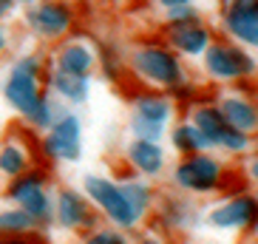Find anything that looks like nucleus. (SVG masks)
I'll list each match as a JSON object with an SVG mask.
<instances>
[{
  "instance_id": "nucleus-1",
  "label": "nucleus",
  "mask_w": 258,
  "mask_h": 244,
  "mask_svg": "<svg viewBox=\"0 0 258 244\" xmlns=\"http://www.w3.org/2000/svg\"><path fill=\"white\" fill-rule=\"evenodd\" d=\"M85 196L91 199L94 205L105 213V219L119 230H131L137 227V221L142 216L134 210V205L128 202L122 185H114L111 179H102V176H85Z\"/></svg>"
},
{
  "instance_id": "nucleus-2",
  "label": "nucleus",
  "mask_w": 258,
  "mask_h": 244,
  "mask_svg": "<svg viewBox=\"0 0 258 244\" xmlns=\"http://www.w3.org/2000/svg\"><path fill=\"white\" fill-rule=\"evenodd\" d=\"M9 196H12V202H15L17 207H23V210L37 221L40 227L51 221L54 205H51V196H48L46 185H43V176H37V173L17 176V182L12 185Z\"/></svg>"
},
{
  "instance_id": "nucleus-3",
  "label": "nucleus",
  "mask_w": 258,
  "mask_h": 244,
  "mask_svg": "<svg viewBox=\"0 0 258 244\" xmlns=\"http://www.w3.org/2000/svg\"><path fill=\"white\" fill-rule=\"evenodd\" d=\"M6 97L9 102L17 108V111H23L26 116H34L40 105H43V97L37 91V63L34 60H23L17 63L12 77H9L6 83Z\"/></svg>"
},
{
  "instance_id": "nucleus-4",
  "label": "nucleus",
  "mask_w": 258,
  "mask_h": 244,
  "mask_svg": "<svg viewBox=\"0 0 258 244\" xmlns=\"http://www.w3.org/2000/svg\"><path fill=\"white\" fill-rule=\"evenodd\" d=\"M207 224L216 230H255L258 227V199L252 196H233L213 207L207 213Z\"/></svg>"
},
{
  "instance_id": "nucleus-5",
  "label": "nucleus",
  "mask_w": 258,
  "mask_h": 244,
  "mask_svg": "<svg viewBox=\"0 0 258 244\" xmlns=\"http://www.w3.org/2000/svg\"><path fill=\"white\" fill-rule=\"evenodd\" d=\"M176 185L184 188V191H193V193H210L219 188L221 182V168L219 162L205 156V153H196V156H190L184 159L173 173Z\"/></svg>"
},
{
  "instance_id": "nucleus-6",
  "label": "nucleus",
  "mask_w": 258,
  "mask_h": 244,
  "mask_svg": "<svg viewBox=\"0 0 258 244\" xmlns=\"http://www.w3.org/2000/svg\"><path fill=\"white\" fill-rule=\"evenodd\" d=\"M48 156H57V159H77L80 156V119L71 114L60 116V119L51 125V134L43 142Z\"/></svg>"
},
{
  "instance_id": "nucleus-7",
  "label": "nucleus",
  "mask_w": 258,
  "mask_h": 244,
  "mask_svg": "<svg viewBox=\"0 0 258 244\" xmlns=\"http://www.w3.org/2000/svg\"><path fill=\"white\" fill-rule=\"evenodd\" d=\"M54 219L60 221V227L66 230H80V227H91L94 224V213L88 207V199L77 191H60L57 207H54Z\"/></svg>"
},
{
  "instance_id": "nucleus-8",
  "label": "nucleus",
  "mask_w": 258,
  "mask_h": 244,
  "mask_svg": "<svg viewBox=\"0 0 258 244\" xmlns=\"http://www.w3.org/2000/svg\"><path fill=\"white\" fill-rule=\"evenodd\" d=\"M134 66H137V71H142L145 77H151L153 83H162V85L179 83V66H176V60L167 51H162V48H145V51H139L137 57H134Z\"/></svg>"
},
{
  "instance_id": "nucleus-9",
  "label": "nucleus",
  "mask_w": 258,
  "mask_h": 244,
  "mask_svg": "<svg viewBox=\"0 0 258 244\" xmlns=\"http://www.w3.org/2000/svg\"><path fill=\"white\" fill-rule=\"evenodd\" d=\"M227 26L235 37L258 46V0H233Z\"/></svg>"
},
{
  "instance_id": "nucleus-10",
  "label": "nucleus",
  "mask_w": 258,
  "mask_h": 244,
  "mask_svg": "<svg viewBox=\"0 0 258 244\" xmlns=\"http://www.w3.org/2000/svg\"><path fill=\"white\" fill-rule=\"evenodd\" d=\"M207 69L216 77H238V74H247L252 69V63L238 51L213 46V48H207Z\"/></svg>"
},
{
  "instance_id": "nucleus-11",
  "label": "nucleus",
  "mask_w": 258,
  "mask_h": 244,
  "mask_svg": "<svg viewBox=\"0 0 258 244\" xmlns=\"http://www.w3.org/2000/svg\"><path fill=\"white\" fill-rule=\"evenodd\" d=\"M128 159L139 173H148V176L162 173V168H165V153H162V148L156 145V142H151V139H137V142L128 148Z\"/></svg>"
},
{
  "instance_id": "nucleus-12",
  "label": "nucleus",
  "mask_w": 258,
  "mask_h": 244,
  "mask_svg": "<svg viewBox=\"0 0 258 244\" xmlns=\"http://www.w3.org/2000/svg\"><path fill=\"white\" fill-rule=\"evenodd\" d=\"M219 111H221V116L227 119L230 128H235V131H244V134H250V131H255V125H258L255 108H252L250 102H244V99H235V97L221 99Z\"/></svg>"
},
{
  "instance_id": "nucleus-13",
  "label": "nucleus",
  "mask_w": 258,
  "mask_h": 244,
  "mask_svg": "<svg viewBox=\"0 0 258 244\" xmlns=\"http://www.w3.org/2000/svg\"><path fill=\"white\" fill-rule=\"evenodd\" d=\"M40 224L26 213L23 207L15 210H0V236H26L31 230H37Z\"/></svg>"
},
{
  "instance_id": "nucleus-14",
  "label": "nucleus",
  "mask_w": 258,
  "mask_h": 244,
  "mask_svg": "<svg viewBox=\"0 0 258 244\" xmlns=\"http://www.w3.org/2000/svg\"><path fill=\"white\" fill-rule=\"evenodd\" d=\"M173 145L179 148V151H184V153H196V151H207V148H213V142H210V137H207L205 131L193 122V125H182V128H176Z\"/></svg>"
},
{
  "instance_id": "nucleus-15",
  "label": "nucleus",
  "mask_w": 258,
  "mask_h": 244,
  "mask_svg": "<svg viewBox=\"0 0 258 244\" xmlns=\"http://www.w3.org/2000/svg\"><path fill=\"white\" fill-rule=\"evenodd\" d=\"M193 122H196L199 128L205 131L207 137H210L213 145H219V142H221V134H224V131L230 128L227 119L221 116L219 108H199L196 116H193Z\"/></svg>"
},
{
  "instance_id": "nucleus-16",
  "label": "nucleus",
  "mask_w": 258,
  "mask_h": 244,
  "mask_svg": "<svg viewBox=\"0 0 258 244\" xmlns=\"http://www.w3.org/2000/svg\"><path fill=\"white\" fill-rule=\"evenodd\" d=\"M31 20H34V26H37L40 31L57 34V31H62L66 26H69V12H66L62 6H43L40 12L31 15Z\"/></svg>"
},
{
  "instance_id": "nucleus-17",
  "label": "nucleus",
  "mask_w": 258,
  "mask_h": 244,
  "mask_svg": "<svg viewBox=\"0 0 258 244\" xmlns=\"http://www.w3.org/2000/svg\"><path fill=\"white\" fill-rule=\"evenodd\" d=\"M54 88L71 102H83L88 94V83L83 80V74H69V71H60L54 77Z\"/></svg>"
},
{
  "instance_id": "nucleus-18",
  "label": "nucleus",
  "mask_w": 258,
  "mask_h": 244,
  "mask_svg": "<svg viewBox=\"0 0 258 244\" xmlns=\"http://www.w3.org/2000/svg\"><path fill=\"white\" fill-rule=\"evenodd\" d=\"M60 69L69 71V74H85L91 69V54L83 46H69L60 54Z\"/></svg>"
},
{
  "instance_id": "nucleus-19",
  "label": "nucleus",
  "mask_w": 258,
  "mask_h": 244,
  "mask_svg": "<svg viewBox=\"0 0 258 244\" xmlns=\"http://www.w3.org/2000/svg\"><path fill=\"white\" fill-rule=\"evenodd\" d=\"M137 114L142 119L165 125L167 116H170V105H167V99H159V97H142V99H137Z\"/></svg>"
},
{
  "instance_id": "nucleus-20",
  "label": "nucleus",
  "mask_w": 258,
  "mask_h": 244,
  "mask_svg": "<svg viewBox=\"0 0 258 244\" xmlns=\"http://www.w3.org/2000/svg\"><path fill=\"white\" fill-rule=\"evenodd\" d=\"M23 170H26V153L17 145H6L0 151V173L17 179V176H23Z\"/></svg>"
},
{
  "instance_id": "nucleus-21",
  "label": "nucleus",
  "mask_w": 258,
  "mask_h": 244,
  "mask_svg": "<svg viewBox=\"0 0 258 244\" xmlns=\"http://www.w3.org/2000/svg\"><path fill=\"white\" fill-rule=\"evenodd\" d=\"M122 191H125L128 202L134 205V210H137L139 216L148 213V205H151V191H148V185H142V182H125V185H122Z\"/></svg>"
},
{
  "instance_id": "nucleus-22",
  "label": "nucleus",
  "mask_w": 258,
  "mask_h": 244,
  "mask_svg": "<svg viewBox=\"0 0 258 244\" xmlns=\"http://www.w3.org/2000/svg\"><path fill=\"white\" fill-rule=\"evenodd\" d=\"M173 40H176V46L187 54H196L207 46V34L202 29H182V31H176Z\"/></svg>"
},
{
  "instance_id": "nucleus-23",
  "label": "nucleus",
  "mask_w": 258,
  "mask_h": 244,
  "mask_svg": "<svg viewBox=\"0 0 258 244\" xmlns=\"http://www.w3.org/2000/svg\"><path fill=\"white\" fill-rule=\"evenodd\" d=\"M219 145H224L227 151H233V153H241V151H247L250 139H247V134H244V131L227 128L224 134H221V142H219Z\"/></svg>"
},
{
  "instance_id": "nucleus-24",
  "label": "nucleus",
  "mask_w": 258,
  "mask_h": 244,
  "mask_svg": "<svg viewBox=\"0 0 258 244\" xmlns=\"http://www.w3.org/2000/svg\"><path fill=\"white\" fill-rule=\"evenodd\" d=\"M134 131H137L139 139H151V142H156V139L165 134L162 122H151V119H142V116H137V119H134Z\"/></svg>"
},
{
  "instance_id": "nucleus-25",
  "label": "nucleus",
  "mask_w": 258,
  "mask_h": 244,
  "mask_svg": "<svg viewBox=\"0 0 258 244\" xmlns=\"http://www.w3.org/2000/svg\"><path fill=\"white\" fill-rule=\"evenodd\" d=\"M83 244H128V238L116 230H91Z\"/></svg>"
},
{
  "instance_id": "nucleus-26",
  "label": "nucleus",
  "mask_w": 258,
  "mask_h": 244,
  "mask_svg": "<svg viewBox=\"0 0 258 244\" xmlns=\"http://www.w3.org/2000/svg\"><path fill=\"white\" fill-rule=\"evenodd\" d=\"M0 244H29L23 236H0Z\"/></svg>"
},
{
  "instance_id": "nucleus-27",
  "label": "nucleus",
  "mask_w": 258,
  "mask_h": 244,
  "mask_svg": "<svg viewBox=\"0 0 258 244\" xmlns=\"http://www.w3.org/2000/svg\"><path fill=\"white\" fill-rule=\"evenodd\" d=\"M137 244H167L165 238H156V236H148V238H142V241H137Z\"/></svg>"
},
{
  "instance_id": "nucleus-28",
  "label": "nucleus",
  "mask_w": 258,
  "mask_h": 244,
  "mask_svg": "<svg viewBox=\"0 0 258 244\" xmlns=\"http://www.w3.org/2000/svg\"><path fill=\"white\" fill-rule=\"evenodd\" d=\"M250 176H252V179L258 182V156L252 159V165H250Z\"/></svg>"
},
{
  "instance_id": "nucleus-29",
  "label": "nucleus",
  "mask_w": 258,
  "mask_h": 244,
  "mask_svg": "<svg viewBox=\"0 0 258 244\" xmlns=\"http://www.w3.org/2000/svg\"><path fill=\"white\" fill-rule=\"evenodd\" d=\"M165 6H182V3H187V0H162Z\"/></svg>"
},
{
  "instance_id": "nucleus-30",
  "label": "nucleus",
  "mask_w": 258,
  "mask_h": 244,
  "mask_svg": "<svg viewBox=\"0 0 258 244\" xmlns=\"http://www.w3.org/2000/svg\"><path fill=\"white\" fill-rule=\"evenodd\" d=\"M6 9H9V0H0V15H3Z\"/></svg>"
},
{
  "instance_id": "nucleus-31",
  "label": "nucleus",
  "mask_w": 258,
  "mask_h": 244,
  "mask_svg": "<svg viewBox=\"0 0 258 244\" xmlns=\"http://www.w3.org/2000/svg\"><path fill=\"white\" fill-rule=\"evenodd\" d=\"M0 48H3V31H0Z\"/></svg>"
}]
</instances>
